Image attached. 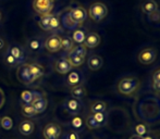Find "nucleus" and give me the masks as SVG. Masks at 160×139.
Returning a JSON list of instances; mask_svg holds the SVG:
<instances>
[{"mask_svg": "<svg viewBox=\"0 0 160 139\" xmlns=\"http://www.w3.org/2000/svg\"><path fill=\"white\" fill-rule=\"evenodd\" d=\"M139 79L136 77H124L119 82L118 85V90L120 93L124 96H131L138 89Z\"/></svg>", "mask_w": 160, "mask_h": 139, "instance_id": "1", "label": "nucleus"}, {"mask_svg": "<svg viewBox=\"0 0 160 139\" xmlns=\"http://www.w3.org/2000/svg\"><path fill=\"white\" fill-rule=\"evenodd\" d=\"M88 14L89 17L93 20L94 22H100L107 17L108 14V9L106 4L102 2H94L88 9Z\"/></svg>", "mask_w": 160, "mask_h": 139, "instance_id": "2", "label": "nucleus"}, {"mask_svg": "<svg viewBox=\"0 0 160 139\" xmlns=\"http://www.w3.org/2000/svg\"><path fill=\"white\" fill-rule=\"evenodd\" d=\"M55 0H34L33 9L36 13L40 15L49 14L52 11Z\"/></svg>", "mask_w": 160, "mask_h": 139, "instance_id": "3", "label": "nucleus"}, {"mask_svg": "<svg viewBox=\"0 0 160 139\" xmlns=\"http://www.w3.org/2000/svg\"><path fill=\"white\" fill-rule=\"evenodd\" d=\"M17 77L24 85H31L35 82L30 64H22L17 71Z\"/></svg>", "mask_w": 160, "mask_h": 139, "instance_id": "4", "label": "nucleus"}, {"mask_svg": "<svg viewBox=\"0 0 160 139\" xmlns=\"http://www.w3.org/2000/svg\"><path fill=\"white\" fill-rule=\"evenodd\" d=\"M61 127L57 123H49V124H47L44 128V132H42L45 139H59V137L61 136Z\"/></svg>", "mask_w": 160, "mask_h": 139, "instance_id": "5", "label": "nucleus"}, {"mask_svg": "<svg viewBox=\"0 0 160 139\" xmlns=\"http://www.w3.org/2000/svg\"><path fill=\"white\" fill-rule=\"evenodd\" d=\"M157 52L154 48H146L143 49L138 53V61L142 64H152L156 60Z\"/></svg>", "mask_w": 160, "mask_h": 139, "instance_id": "6", "label": "nucleus"}, {"mask_svg": "<svg viewBox=\"0 0 160 139\" xmlns=\"http://www.w3.org/2000/svg\"><path fill=\"white\" fill-rule=\"evenodd\" d=\"M69 15L72 21L78 25V24H82L86 20L87 12L83 7H76V8H73L69 11Z\"/></svg>", "mask_w": 160, "mask_h": 139, "instance_id": "7", "label": "nucleus"}, {"mask_svg": "<svg viewBox=\"0 0 160 139\" xmlns=\"http://www.w3.org/2000/svg\"><path fill=\"white\" fill-rule=\"evenodd\" d=\"M45 48L50 52H58L61 49V37L58 35L48 37L45 41Z\"/></svg>", "mask_w": 160, "mask_h": 139, "instance_id": "8", "label": "nucleus"}, {"mask_svg": "<svg viewBox=\"0 0 160 139\" xmlns=\"http://www.w3.org/2000/svg\"><path fill=\"white\" fill-rule=\"evenodd\" d=\"M64 108L69 113L76 115L78 113H80L81 109H82V102L78 99H75V98H73V97L69 98V99L65 100Z\"/></svg>", "mask_w": 160, "mask_h": 139, "instance_id": "9", "label": "nucleus"}, {"mask_svg": "<svg viewBox=\"0 0 160 139\" xmlns=\"http://www.w3.org/2000/svg\"><path fill=\"white\" fill-rule=\"evenodd\" d=\"M99 44H100V36L95 32L86 34V38H85L84 42H83V45L86 48H91V49L96 48L97 46H99Z\"/></svg>", "mask_w": 160, "mask_h": 139, "instance_id": "10", "label": "nucleus"}, {"mask_svg": "<svg viewBox=\"0 0 160 139\" xmlns=\"http://www.w3.org/2000/svg\"><path fill=\"white\" fill-rule=\"evenodd\" d=\"M34 128H35V125H34V123L30 120L22 121L19 125V132L23 136H30L34 132Z\"/></svg>", "mask_w": 160, "mask_h": 139, "instance_id": "11", "label": "nucleus"}, {"mask_svg": "<svg viewBox=\"0 0 160 139\" xmlns=\"http://www.w3.org/2000/svg\"><path fill=\"white\" fill-rule=\"evenodd\" d=\"M55 70L58 72L59 74H68L69 72H71L72 66L69 63L67 59H59L55 64Z\"/></svg>", "mask_w": 160, "mask_h": 139, "instance_id": "12", "label": "nucleus"}, {"mask_svg": "<svg viewBox=\"0 0 160 139\" xmlns=\"http://www.w3.org/2000/svg\"><path fill=\"white\" fill-rule=\"evenodd\" d=\"M47 104H48V102H47V99H46V97H45V95H42V97H39V98L34 99V101L32 102V105L34 107V109L36 110L37 114L45 112V110L47 109Z\"/></svg>", "mask_w": 160, "mask_h": 139, "instance_id": "13", "label": "nucleus"}, {"mask_svg": "<svg viewBox=\"0 0 160 139\" xmlns=\"http://www.w3.org/2000/svg\"><path fill=\"white\" fill-rule=\"evenodd\" d=\"M82 76L78 72L76 71H71L69 72V75L67 77V83L69 86L74 87V86H78V85H81L82 83Z\"/></svg>", "mask_w": 160, "mask_h": 139, "instance_id": "14", "label": "nucleus"}, {"mask_svg": "<svg viewBox=\"0 0 160 139\" xmlns=\"http://www.w3.org/2000/svg\"><path fill=\"white\" fill-rule=\"evenodd\" d=\"M87 65L92 71H98L102 66V59H101V57L96 55H91L88 58V61H87Z\"/></svg>", "mask_w": 160, "mask_h": 139, "instance_id": "15", "label": "nucleus"}, {"mask_svg": "<svg viewBox=\"0 0 160 139\" xmlns=\"http://www.w3.org/2000/svg\"><path fill=\"white\" fill-rule=\"evenodd\" d=\"M141 8H142L143 13L149 15L150 13L158 10V4H157V2L155 1V0H145V1H143V3H142Z\"/></svg>", "mask_w": 160, "mask_h": 139, "instance_id": "16", "label": "nucleus"}, {"mask_svg": "<svg viewBox=\"0 0 160 139\" xmlns=\"http://www.w3.org/2000/svg\"><path fill=\"white\" fill-rule=\"evenodd\" d=\"M8 52L10 53V55H12L13 57H14L15 59L19 61V63H21V62L24 61V51H23V49H22L20 46H17V45H12V46L9 48Z\"/></svg>", "mask_w": 160, "mask_h": 139, "instance_id": "17", "label": "nucleus"}, {"mask_svg": "<svg viewBox=\"0 0 160 139\" xmlns=\"http://www.w3.org/2000/svg\"><path fill=\"white\" fill-rule=\"evenodd\" d=\"M67 60L69 61V63L71 64V66H75V68L81 66L85 62V58L84 57L78 55H75V53L71 52V51H70L69 55H68Z\"/></svg>", "mask_w": 160, "mask_h": 139, "instance_id": "18", "label": "nucleus"}, {"mask_svg": "<svg viewBox=\"0 0 160 139\" xmlns=\"http://www.w3.org/2000/svg\"><path fill=\"white\" fill-rule=\"evenodd\" d=\"M71 96L75 99H83V98L86 96V89L83 85H78V86H74L71 88Z\"/></svg>", "mask_w": 160, "mask_h": 139, "instance_id": "19", "label": "nucleus"}, {"mask_svg": "<svg viewBox=\"0 0 160 139\" xmlns=\"http://www.w3.org/2000/svg\"><path fill=\"white\" fill-rule=\"evenodd\" d=\"M51 17H52V14H50V13H49V14L42 15V17H40L39 21H38V26L44 31H50Z\"/></svg>", "mask_w": 160, "mask_h": 139, "instance_id": "20", "label": "nucleus"}, {"mask_svg": "<svg viewBox=\"0 0 160 139\" xmlns=\"http://www.w3.org/2000/svg\"><path fill=\"white\" fill-rule=\"evenodd\" d=\"M85 38H86V33H85V31L81 30V28L75 30L73 32V35H72V40L78 45L83 44Z\"/></svg>", "mask_w": 160, "mask_h": 139, "instance_id": "21", "label": "nucleus"}, {"mask_svg": "<svg viewBox=\"0 0 160 139\" xmlns=\"http://www.w3.org/2000/svg\"><path fill=\"white\" fill-rule=\"evenodd\" d=\"M31 66V71H32V74H33V77L34 79H38V78H40L42 75H44V68H42L40 64L38 63H32L30 64Z\"/></svg>", "mask_w": 160, "mask_h": 139, "instance_id": "22", "label": "nucleus"}, {"mask_svg": "<svg viewBox=\"0 0 160 139\" xmlns=\"http://www.w3.org/2000/svg\"><path fill=\"white\" fill-rule=\"evenodd\" d=\"M28 46L31 51H39L42 47V42L39 38L34 37V38H31L28 41Z\"/></svg>", "mask_w": 160, "mask_h": 139, "instance_id": "23", "label": "nucleus"}, {"mask_svg": "<svg viewBox=\"0 0 160 139\" xmlns=\"http://www.w3.org/2000/svg\"><path fill=\"white\" fill-rule=\"evenodd\" d=\"M73 47H74V41L72 40L71 37L64 36V37L61 38V49H63L67 52H70L73 49Z\"/></svg>", "mask_w": 160, "mask_h": 139, "instance_id": "24", "label": "nucleus"}, {"mask_svg": "<svg viewBox=\"0 0 160 139\" xmlns=\"http://www.w3.org/2000/svg\"><path fill=\"white\" fill-rule=\"evenodd\" d=\"M107 110V103L103 101H95L91 105L92 113H99V112H105Z\"/></svg>", "mask_w": 160, "mask_h": 139, "instance_id": "25", "label": "nucleus"}, {"mask_svg": "<svg viewBox=\"0 0 160 139\" xmlns=\"http://www.w3.org/2000/svg\"><path fill=\"white\" fill-rule=\"evenodd\" d=\"M21 111H22V114L26 117H33L37 114L36 110L34 109V107L32 104H22V108H21Z\"/></svg>", "mask_w": 160, "mask_h": 139, "instance_id": "26", "label": "nucleus"}, {"mask_svg": "<svg viewBox=\"0 0 160 139\" xmlns=\"http://www.w3.org/2000/svg\"><path fill=\"white\" fill-rule=\"evenodd\" d=\"M21 100L23 104H32V102L34 101L33 93L31 90H24L21 93Z\"/></svg>", "mask_w": 160, "mask_h": 139, "instance_id": "27", "label": "nucleus"}, {"mask_svg": "<svg viewBox=\"0 0 160 139\" xmlns=\"http://www.w3.org/2000/svg\"><path fill=\"white\" fill-rule=\"evenodd\" d=\"M94 118L96 120V122L101 126H105L107 124V114L105 112H99V113H93Z\"/></svg>", "mask_w": 160, "mask_h": 139, "instance_id": "28", "label": "nucleus"}, {"mask_svg": "<svg viewBox=\"0 0 160 139\" xmlns=\"http://www.w3.org/2000/svg\"><path fill=\"white\" fill-rule=\"evenodd\" d=\"M61 20H62V24H63V26H64V27H67V28H69V30H73V28H75L76 26H78V24H75L71 20L69 13H67L65 15H63Z\"/></svg>", "mask_w": 160, "mask_h": 139, "instance_id": "29", "label": "nucleus"}, {"mask_svg": "<svg viewBox=\"0 0 160 139\" xmlns=\"http://www.w3.org/2000/svg\"><path fill=\"white\" fill-rule=\"evenodd\" d=\"M71 52L85 58L86 57V53H87V48L83 44H81V45H78V46H74L73 49L71 50Z\"/></svg>", "mask_w": 160, "mask_h": 139, "instance_id": "30", "label": "nucleus"}, {"mask_svg": "<svg viewBox=\"0 0 160 139\" xmlns=\"http://www.w3.org/2000/svg\"><path fill=\"white\" fill-rule=\"evenodd\" d=\"M85 124H86V126L88 127L89 129H95V128H98V127H100V125H99L98 123L96 122L95 118H94L93 114H91V115L87 116L86 121H85Z\"/></svg>", "mask_w": 160, "mask_h": 139, "instance_id": "31", "label": "nucleus"}, {"mask_svg": "<svg viewBox=\"0 0 160 139\" xmlns=\"http://www.w3.org/2000/svg\"><path fill=\"white\" fill-rule=\"evenodd\" d=\"M1 127L6 131H10L13 127V121L9 116H3L1 118Z\"/></svg>", "mask_w": 160, "mask_h": 139, "instance_id": "32", "label": "nucleus"}, {"mask_svg": "<svg viewBox=\"0 0 160 139\" xmlns=\"http://www.w3.org/2000/svg\"><path fill=\"white\" fill-rule=\"evenodd\" d=\"M71 125L74 129H81L83 127V125H84V121H83V118L81 117V116L75 115L73 118H72Z\"/></svg>", "mask_w": 160, "mask_h": 139, "instance_id": "33", "label": "nucleus"}, {"mask_svg": "<svg viewBox=\"0 0 160 139\" xmlns=\"http://www.w3.org/2000/svg\"><path fill=\"white\" fill-rule=\"evenodd\" d=\"M3 60H4V62L10 66H17L18 64H19V61H18V60L15 59L12 55H10L9 52H7L6 55H4Z\"/></svg>", "mask_w": 160, "mask_h": 139, "instance_id": "34", "label": "nucleus"}, {"mask_svg": "<svg viewBox=\"0 0 160 139\" xmlns=\"http://www.w3.org/2000/svg\"><path fill=\"white\" fill-rule=\"evenodd\" d=\"M60 23H61V21H60V17H58V15H53L52 14V17H51V20H50V31L59 28Z\"/></svg>", "mask_w": 160, "mask_h": 139, "instance_id": "35", "label": "nucleus"}, {"mask_svg": "<svg viewBox=\"0 0 160 139\" xmlns=\"http://www.w3.org/2000/svg\"><path fill=\"white\" fill-rule=\"evenodd\" d=\"M135 131H136V135L142 136L143 137L146 133H147V128L144 124H138L135 126Z\"/></svg>", "mask_w": 160, "mask_h": 139, "instance_id": "36", "label": "nucleus"}, {"mask_svg": "<svg viewBox=\"0 0 160 139\" xmlns=\"http://www.w3.org/2000/svg\"><path fill=\"white\" fill-rule=\"evenodd\" d=\"M149 20L152 22H154V23H158L160 22V10H156L155 12L150 13L149 14Z\"/></svg>", "mask_w": 160, "mask_h": 139, "instance_id": "37", "label": "nucleus"}, {"mask_svg": "<svg viewBox=\"0 0 160 139\" xmlns=\"http://www.w3.org/2000/svg\"><path fill=\"white\" fill-rule=\"evenodd\" d=\"M65 139H80V135L78 132L75 131H70L65 135Z\"/></svg>", "mask_w": 160, "mask_h": 139, "instance_id": "38", "label": "nucleus"}, {"mask_svg": "<svg viewBox=\"0 0 160 139\" xmlns=\"http://www.w3.org/2000/svg\"><path fill=\"white\" fill-rule=\"evenodd\" d=\"M152 82H160V69H157L152 74Z\"/></svg>", "mask_w": 160, "mask_h": 139, "instance_id": "39", "label": "nucleus"}, {"mask_svg": "<svg viewBox=\"0 0 160 139\" xmlns=\"http://www.w3.org/2000/svg\"><path fill=\"white\" fill-rule=\"evenodd\" d=\"M152 88L156 93H160V82H152Z\"/></svg>", "mask_w": 160, "mask_h": 139, "instance_id": "40", "label": "nucleus"}, {"mask_svg": "<svg viewBox=\"0 0 160 139\" xmlns=\"http://www.w3.org/2000/svg\"><path fill=\"white\" fill-rule=\"evenodd\" d=\"M4 45H6V42H4V40L2 39L1 37H0V50H1V49H3Z\"/></svg>", "mask_w": 160, "mask_h": 139, "instance_id": "41", "label": "nucleus"}, {"mask_svg": "<svg viewBox=\"0 0 160 139\" xmlns=\"http://www.w3.org/2000/svg\"><path fill=\"white\" fill-rule=\"evenodd\" d=\"M130 139H143V137H142V136H138V135H136V134H135V135H133Z\"/></svg>", "mask_w": 160, "mask_h": 139, "instance_id": "42", "label": "nucleus"}, {"mask_svg": "<svg viewBox=\"0 0 160 139\" xmlns=\"http://www.w3.org/2000/svg\"><path fill=\"white\" fill-rule=\"evenodd\" d=\"M143 139H154V138H152V137H150V136H147V137H145V138L143 137Z\"/></svg>", "mask_w": 160, "mask_h": 139, "instance_id": "43", "label": "nucleus"}, {"mask_svg": "<svg viewBox=\"0 0 160 139\" xmlns=\"http://www.w3.org/2000/svg\"><path fill=\"white\" fill-rule=\"evenodd\" d=\"M1 17H2V15H1V12H0V21H1Z\"/></svg>", "mask_w": 160, "mask_h": 139, "instance_id": "44", "label": "nucleus"}, {"mask_svg": "<svg viewBox=\"0 0 160 139\" xmlns=\"http://www.w3.org/2000/svg\"><path fill=\"white\" fill-rule=\"evenodd\" d=\"M0 127H1V118H0Z\"/></svg>", "mask_w": 160, "mask_h": 139, "instance_id": "45", "label": "nucleus"}]
</instances>
